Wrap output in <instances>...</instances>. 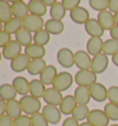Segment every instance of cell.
<instances>
[{
	"mask_svg": "<svg viewBox=\"0 0 118 126\" xmlns=\"http://www.w3.org/2000/svg\"><path fill=\"white\" fill-rule=\"evenodd\" d=\"M22 111L27 115H33L37 112H40L42 109V103L40 101V99L35 98L31 95H26L22 96L20 99Z\"/></svg>",
	"mask_w": 118,
	"mask_h": 126,
	"instance_id": "6da1fadb",
	"label": "cell"
},
{
	"mask_svg": "<svg viewBox=\"0 0 118 126\" xmlns=\"http://www.w3.org/2000/svg\"><path fill=\"white\" fill-rule=\"evenodd\" d=\"M74 80L78 86L90 88L91 85L97 82V74H95L90 69L79 70L75 75Z\"/></svg>",
	"mask_w": 118,
	"mask_h": 126,
	"instance_id": "7a4b0ae2",
	"label": "cell"
},
{
	"mask_svg": "<svg viewBox=\"0 0 118 126\" xmlns=\"http://www.w3.org/2000/svg\"><path fill=\"white\" fill-rule=\"evenodd\" d=\"M73 76L68 72H60L58 73L57 77L53 83L52 87L56 88L57 90L61 91H66L72 86L73 84Z\"/></svg>",
	"mask_w": 118,
	"mask_h": 126,
	"instance_id": "3957f363",
	"label": "cell"
},
{
	"mask_svg": "<svg viewBox=\"0 0 118 126\" xmlns=\"http://www.w3.org/2000/svg\"><path fill=\"white\" fill-rule=\"evenodd\" d=\"M22 22H23V28L34 33L42 30L45 25L44 20L42 17L32 14H29L26 18L22 19Z\"/></svg>",
	"mask_w": 118,
	"mask_h": 126,
	"instance_id": "277c9868",
	"label": "cell"
},
{
	"mask_svg": "<svg viewBox=\"0 0 118 126\" xmlns=\"http://www.w3.org/2000/svg\"><path fill=\"white\" fill-rule=\"evenodd\" d=\"M58 63L64 68H71L75 64V53L69 48H61L56 54Z\"/></svg>",
	"mask_w": 118,
	"mask_h": 126,
	"instance_id": "5b68a950",
	"label": "cell"
},
{
	"mask_svg": "<svg viewBox=\"0 0 118 126\" xmlns=\"http://www.w3.org/2000/svg\"><path fill=\"white\" fill-rule=\"evenodd\" d=\"M87 122L92 126H109L110 120L105 114L104 110L94 109L90 110V114L87 118Z\"/></svg>",
	"mask_w": 118,
	"mask_h": 126,
	"instance_id": "8992f818",
	"label": "cell"
},
{
	"mask_svg": "<svg viewBox=\"0 0 118 126\" xmlns=\"http://www.w3.org/2000/svg\"><path fill=\"white\" fill-rule=\"evenodd\" d=\"M42 113L44 115L46 120L48 121V123L53 125L59 123L61 117H62V112L58 108V106L46 104L42 109Z\"/></svg>",
	"mask_w": 118,
	"mask_h": 126,
	"instance_id": "52a82bcc",
	"label": "cell"
},
{
	"mask_svg": "<svg viewBox=\"0 0 118 126\" xmlns=\"http://www.w3.org/2000/svg\"><path fill=\"white\" fill-rule=\"evenodd\" d=\"M108 64H109V58L108 55L105 53H101L100 54L93 56L92 61H91V66L90 70L93 71L95 74H101L107 69Z\"/></svg>",
	"mask_w": 118,
	"mask_h": 126,
	"instance_id": "ba28073f",
	"label": "cell"
},
{
	"mask_svg": "<svg viewBox=\"0 0 118 126\" xmlns=\"http://www.w3.org/2000/svg\"><path fill=\"white\" fill-rule=\"evenodd\" d=\"M89 89H90L91 98H93L95 101L103 102L108 98V89L101 83L96 82L91 85Z\"/></svg>",
	"mask_w": 118,
	"mask_h": 126,
	"instance_id": "9c48e42d",
	"label": "cell"
},
{
	"mask_svg": "<svg viewBox=\"0 0 118 126\" xmlns=\"http://www.w3.org/2000/svg\"><path fill=\"white\" fill-rule=\"evenodd\" d=\"M21 52H22V45H20L16 40L11 41L7 45L2 48L3 57L5 59L10 60V61H12L17 56L21 54Z\"/></svg>",
	"mask_w": 118,
	"mask_h": 126,
	"instance_id": "30bf717a",
	"label": "cell"
},
{
	"mask_svg": "<svg viewBox=\"0 0 118 126\" xmlns=\"http://www.w3.org/2000/svg\"><path fill=\"white\" fill-rule=\"evenodd\" d=\"M63 98H64V97L62 95V92L54 88L53 87L46 88L44 95L42 97V99L44 100L46 104L54 106H60Z\"/></svg>",
	"mask_w": 118,
	"mask_h": 126,
	"instance_id": "8fae6325",
	"label": "cell"
},
{
	"mask_svg": "<svg viewBox=\"0 0 118 126\" xmlns=\"http://www.w3.org/2000/svg\"><path fill=\"white\" fill-rule=\"evenodd\" d=\"M91 61L90 55L87 51L79 50L75 53V65L79 70H88L90 69L91 66Z\"/></svg>",
	"mask_w": 118,
	"mask_h": 126,
	"instance_id": "7c38bea8",
	"label": "cell"
},
{
	"mask_svg": "<svg viewBox=\"0 0 118 126\" xmlns=\"http://www.w3.org/2000/svg\"><path fill=\"white\" fill-rule=\"evenodd\" d=\"M31 59L25 53H21L10 62L11 69L16 73H21L27 70Z\"/></svg>",
	"mask_w": 118,
	"mask_h": 126,
	"instance_id": "4fadbf2b",
	"label": "cell"
},
{
	"mask_svg": "<svg viewBox=\"0 0 118 126\" xmlns=\"http://www.w3.org/2000/svg\"><path fill=\"white\" fill-rule=\"evenodd\" d=\"M85 31L90 37H100L104 34V30L96 18H90L84 25Z\"/></svg>",
	"mask_w": 118,
	"mask_h": 126,
	"instance_id": "5bb4252c",
	"label": "cell"
},
{
	"mask_svg": "<svg viewBox=\"0 0 118 126\" xmlns=\"http://www.w3.org/2000/svg\"><path fill=\"white\" fill-rule=\"evenodd\" d=\"M97 19L105 31L110 32L112 29L116 25L115 20V15H113V13L109 10L99 12L97 16Z\"/></svg>",
	"mask_w": 118,
	"mask_h": 126,
	"instance_id": "9a60e30c",
	"label": "cell"
},
{
	"mask_svg": "<svg viewBox=\"0 0 118 126\" xmlns=\"http://www.w3.org/2000/svg\"><path fill=\"white\" fill-rule=\"evenodd\" d=\"M104 42L100 37H90L87 42L86 49L90 56H95L102 53Z\"/></svg>",
	"mask_w": 118,
	"mask_h": 126,
	"instance_id": "2e32d148",
	"label": "cell"
},
{
	"mask_svg": "<svg viewBox=\"0 0 118 126\" xmlns=\"http://www.w3.org/2000/svg\"><path fill=\"white\" fill-rule=\"evenodd\" d=\"M70 18L73 22L77 24H86L89 19H90V13L89 11L82 7H78L75 9L70 11L69 13Z\"/></svg>",
	"mask_w": 118,
	"mask_h": 126,
	"instance_id": "e0dca14e",
	"label": "cell"
},
{
	"mask_svg": "<svg viewBox=\"0 0 118 126\" xmlns=\"http://www.w3.org/2000/svg\"><path fill=\"white\" fill-rule=\"evenodd\" d=\"M79 105L77 102L76 98L72 95H66L64 97L61 104L59 106V109L62 112V114L65 115H72L74 110Z\"/></svg>",
	"mask_w": 118,
	"mask_h": 126,
	"instance_id": "ac0fdd59",
	"label": "cell"
},
{
	"mask_svg": "<svg viewBox=\"0 0 118 126\" xmlns=\"http://www.w3.org/2000/svg\"><path fill=\"white\" fill-rule=\"evenodd\" d=\"M74 97L79 105H88L91 99L89 88L79 86L74 91Z\"/></svg>",
	"mask_w": 118,
	"mask_h": 126,
	"instance_id": "d6986e66",
	"label": "cell"
},
{
	"mask_svg": "<svg viewBox=\"0 0 118 126\" xmlns=\"http://www.w3.org/2000/svg\"><path fill=\"white\" fill-rule=\"evenodd\" d=\"M57 75H58V73H57L56 67L55 65L49 64V65L45 67L44 70L41 73V75H40V80L42 81L45 86L53 85L56 77H57Z\"/></svg>",
	"mask_w": 118,
	"mask_h": 126,
	"instance_id": "ffe728a7",
	"label": "cell"
},
{
	"mask_svg": "<svg viewBox=\"0 0 118 126\" xmlns=\"http://www.w3.org/2000/svg\"><path fill=\"white\" fill-rule=\"evenodd\" d=\"M24 53L28 55L31 60L39 59V58H43L46 53L44 46L38 45L36 43H31V45L25 47Z\"/></svg>",
	"mask_w": 118,
	"mask_h": 126,
	"instance_id": "44dd1931",
	"label": "cell"
},
{
	"mask_svg": "<svg viewBox=\"0 0 118 126\" xmlns=\"http://www.w3.org/2000/svg\"><path fill=\"white\" fill-rule=\"evenodd\" d=\"M12 85L15 88L18 94L26 96L30 93V82L24 77H17L12 81Z\"/></svg>",
	"mask_w": 118,
	"mask_h": 126,
	"instance_id": "7402d4cb",
	"label": "cell"
},
{
	"mask_svg": "<svg viewBox=\"0 0 118 126\" xmlns=\"http://www.w3.org/2000/svg\"><path fill=\"white\" fill-rule=\"evenodd\" d=\"M44 29L52 35H59L61 34L65 30V25L62 20L57 19H48L45 22Z\"/></svg>",
	"mask_w": 118,
	"mask_h": 126,
	"instance_id": "603a6c76",
	"label": "cell"
},
{
	"mask_svg": "<svg viewBox=\"0 0 118 126\" xmlns=\"http://www.w3.org/2000/svg\"><path fill=\"white\" fill-rule=\"evenodd\" d=\"M30 14L36 15L39 17H42L47 12V6L45 5L42 0H34L29 1L28 4Z\"/></svg>",
	"mask_w": 118,
	"mask_h": 126,
	"instance_id": "cb8c5ba5",
	"label": "cell"
},
{
	"mask_svg": "<svg viewBox=\"0 0 118 126\" xmlns=\"http://www.w3.org/2000/svg\"><path fill=\"white\" fill-rule=\"evenodd\" d=\"M45 85L40 79H32L30 82V95L40 98L43 97L45 93Z\"/></svg>",
	"mask_w": 118,
	"mask_h": 126,
	"instance_id": "d4e9b609",
	"label": "cell"
},
{
	"mask_svg": "<svg viewBox=\"0 0 118 126\" xmlns=\"http://www.w3.org/2000/svg\"><path fill=\"white\" fill-rule=\"evenodd\" d=\"M13 18L14 16L9 2L7 0H0V21L5 24Z\"/></svg>",
	"mask_w": 118,
	"mask_h": 126,
	"instance_id": "484cf974",
	"label": "cell"
},
{
	"mask_svg": "<svg viewBox=\"0 0 118 126\" xmlns=\"http://www.w3.org/2000/svg\"><path fill=\"white\" fill-rule=\"evenodd\" d=\"M47 64L43 58L33 59L31 61L27 71L31 76H37V75H41V73L44 70Z\"/></svg>",
	"mask_w": 118,
	"mask_h": 126,
	"instance_id": "4316f807",
	"label": "cell"
},
{
	"mask_svg": "<svg viewBox=\"0 0 118 126\" xmlns=\"http://www.w3.org/2000/svg\"><path fill=\"white\" fill-rule=\"evenodd\" d=\"M18 92L12 84L5 83L0 87V98L6 101H9L12 99H16Z\"/></svg>",
	"mask_w": 118,
	"mask_h": 126,
	"instance_id": "83f0119b",
	"label": "cell"
},
{
	"mask_svg": "<svg viewBox=\"0 0 118 126\" xmlns=\"http://www.w3.org/2000/svg\"><path fill=\"white\" fill-rule=\"evenodd\" d=\"M22 109H21L20 100L12 99L9 101H7V111L6 114L10 116L12 119H17L18 117L22 115Z\"/></svg>",
	"mask_w": 118,
	"mask_h": 126,
	"instance_id": "f1b7e54d",
	"label": "cell"
},
{
	"mask_svg": "<svg viewBox=\"0 0 118 126\" xmlns=\"http://www.w3.org/2000/svg\"><path fill=\"white\" fill-rule=\"evenodd\" d=\"M11 7H12L13 16H14L15 18L23 19V18H25L29 14H30L28 4H26L24 1L12 4V5H11Z\"/></svg>",
	"mask_w": 118,
	"mask_h": 126,
	"instance_id": "f546056e",
	"label": "cell"
},
{
	"mask_svg": "<svg viewBox=\"0 0 118 126\" xmlns=\"http://www.w3.org/2000/svg\"><path fill=\"white\" fill-rule=\"evenodd\" d=\"M15 39L20 45L27 47V46L31 45L32 41H33V36L31 34V32L27 31L26 29L22 28L15 34Z\"/></svg>",
	"mask_w": 118,
	"mask_h": 126,
	"instance_id": "4dcf8cb0",
	"label": "cell"
},
{
	"mask_svg": "<svg viewBox=\"0 0 118 126\" xmlns=\"http://www.w3.org/2000/svg\"><path fill=\"white\" fill-rule=\"evenodd\" d=\"M3 28L5 32H8L11 35L16 34L18 32H20L21 29L23 28V22H22V19L14 17L9 21H7V23H5Z\"/></svg>",
	"mask_w": 118,
	"mask_h": 126,
	"instance_id": "1f68e13d",
	"label": "cell"
},
{
	"mask_svg": "<svg viewBox=\"0 0 118 126\" xmlns=\"http://www.w3.org/2000/svg\"><path fill=\"white\" fill-rule=\"evenodd\" d=\"M66 13V7H64L62 2H56L54 4L51 8H50V16L53 19H57V20H62L65 18Z\"/></svg>",
	"mask_w": 118,
	"mask_h": 126,
	"instance_id": "d6a6232c",
	"label": "cell"
},
{
	"mask_svg": "<svg viewBox=\"0 0 118 126\" xmlns=\"http://www.w3.org/2000/svg\"><path fill=\"white\" fill-rule=\"evenodd\" d=\"M50 38H51V34L45 29H42V30L34 33L33 42H34V43L38 44V45L45 46L46 44H48V42H50Z\"/></svg>",
	"mask_w": 118,
	"mask_h": 126,
	"instance_id": "836d02e7",
	"label": "cell"
},
{
	"mask_svg": "<svg viewBox=\"0 0 118 126\" xmlns=\"http://www.w3.org/2000/svg\"><path fill=\"white\" fill-rule=\"evenodd\" d=\"M102 53L106 55H115V53H118V41L115 39H108L103 43Z\"/></svg>",
	"mask_w": 118,
	"mask_h": 126,
	"instance_id": "e575fe53",
	"label": "cell"
},
{
	"mask_svg": "<svg viewBox=\"0 0 118 126\" xmlns=\"http://www.w3.org/2000/svg\"><path fill=\"white\" fill-rule=\"evenodd\" d=\"M90 112V110L88 105H78L72 113V117L79 122H82L84 120H87Z\"/></svg>",
	"mask_w": 118,
	"mask_h": 126,
	"instance_id": "d590c367",
	"label": "cell"
},
{
	"mask_svg": "<svg viewBox=\"0 0 118 126\" xmlns=\"http://www.w3.org/2000/svg\"><path fill=\"white\" fill-rule=\"evenodd\" d=\"M105 114L107 115L110 121H118V105L112 103V102H108L107 104H105L103 109Z\"/></svg>",
	"mask_w": 118,
	"mask_h": 126,
	"instance_id": "8d00e7d4",
	"label": "cell"
},
{
	"mask_svg": "<svg viewBox=\"0 0 118 126\" xmlns=\"http://www.w3.org/2000/svg\"><path fill=\"white\" fill-rule=\"evenodd\" d=\"M90 7L96 11H104L108 8L109 0H89Z\"/></svg>",
	"mask_w": 118,
	"mask_h": 126,
	"instance_id": "74e56055",
	"label": "cell"
},
{
	"mask_svg": "<svg viewBox=\"0 0 118 126\" xmlns=\"http://www.w3.org/2000/svg\"><path fill=\"white\" fill-rule=\"evenodd\" d=\"M32 126H49L48 121L46 120L42 112H37L31 116Z\"/></svg>",
	"mask_w": 118,
	"mask_h": 126,
	"instance_id": "f35d334b",
	"label": "cell"
},
{
	"mask_svg": "<svg viewBox=\"0 0 118 126\" xmlns=\"http://www.w3.org/2000/svg\"><path fill=\"white\" fill-rule=\"evenodd\" d=\"M13 126H32L31 116L27 114L20 115L13 121Z\"/></svg>",
	"mask_w": 118,
	"mask_h": 126,
	"instance_id": "ab89813d",
	"label": "cell"
},
{
	"mask_svg": "<svg viewBox=\"0 0 118 126\" xmlns=\"http://www.w3.org/2000/svg\"><path fill=\"white\" fill-rule=\"evenodd\" d=\"M108 99L118 105V86H112L108 88Z\"/></svg>",
	"mask_w": 118,
	"mask_h": 126,
	"instance_id": "60d3db41",
	"label": "cell"
},
{
	"mask_svg": "<svg viewBox=\"0 0 118 126\" xmlns=\"http://www.w3.org/2000/svg\"><path fill=\"white\" fill-rule=\"evenodd\" d=\"M81 0H62V4L66 7V10L71 11L75 9L76 7H79Z\"/></svg>",
	"mask_w": 118,
	"mask_h": 126,
	"instance_id": "b9f144b4",
	"label": "cell"
},
{
	"mask_svg": "<svg viewBox=\"0 0 118 126\" xmlns=\"http://www.w3.org/2000/svg\"><path fill=\"white\" fill-rule=\"evenodd\" d=\"M11 34L8 32H5V31H1L0 32V47L4 48L6 45H7L9 42H11Z\"/></svg>",
	"mask_w": 118,
	"mask_h": 126,
	"instance_id": "7bdbcfd3",
	"label": "cell"
},
{
	"mask_svg": "<svg viewBox=\"0 0 118 126\" xmlns=\"http://www.w3.org/2000/svg\"><path fill=\"white\" fill-rule=\"evenodd\" d=\"M13 121L14 119L7 114L0 116V126H13Z\"/></svg>",
	"mask_w": 118,
	"mask_h": 126,
	"instance_id": "ee69618b",
	"label": "cell"
},
{
	"mask_svg": "<svg viewBox=\"0 0 118 126\" xmlns=\"http://www.w3.org/2000/svg\"><path fill=\"white\" fill-rule=\"evenodd\" d=\"M62 126H79V122L74 119L73 117H68L63 122Z\"/></svg>",
	"mask_w": 118,
	"mask_h": 126,
	"instance_id": "f6af8a7d",
	"label": "cell"
},
{
	"mask_svg": "<svg viewBox=\"0 0 118 126\" xmlns=\"http://www.w3.org/2000/svg\"><path fill=\"white\" fill-rule=\"evenodd\" d=\"M109 11L112 13H117L118 12V0H109Z\"/></svg>",
	"mask_w": 118,
	"mask_h": 126,
	"instance_id": "bcb514c9",
	"label": "cell"
},
{
	"mask_svg": "<svg viewBox=\"0 0 118 126\" xmlns=\"http://www.w3.org/2000/svg\"><path fill=\"white\" fill-rule=\"evenodd\" d=\"M6 111H7V101L1 99L0 100V116L6 115Z\"/></svg>",
	"mask_w": 118,
	"mask_h": 126,
	"instance_id": "7dc6e473",
	"label": "cell"
},
{
	"mask_svg": "<svg viewBox=\"0 0 118 126\" xmlns=\"http://www.w3.org/2000/svg\"><path fill=\"white\" fill-rule=\"evenodd\" d=\"M110 36H111V38L118 41V25H115V27L110 31Z\"/></svg>",
	"mask_w": 118,
	"mask_h": 126,
	"instance_id": "c3c4849f",
	"label": "cell"
},
{
	"mask_svg": "<svg viewBox=\"0 0 118 126\" xmlns=\"http://www.w3.org/2000/svg\"><path fill=\"white\" fill-rule=\"evenodd\" d=\"M42 1L47 7H52L54 4H56L57 2V0H42Z\"/></svg>",
	"mask_w": 118,
	"mask_h": 126,
	"instance_id": "681fc988",
	"label": "cell"
},
{
	"mask_svg": "<svg viewBox=\"0 0 118 126\" xmlns=\"http://www.w3.org/2000/svg\"><path fill=\"white\" fill-rule=\"evenodd\" d=\"M112 62H113V63H114L115 65L118 66V53H115V55L112 56Z\"/></svg>",
	"mask_w": 118,
	"mask_h": 126,
	"instance_id": "f907efd6",
	"label": "cell"
},
{
	"mask_svg": "<svg viewBox=\"0 0 118 126\" xmlns=\"http://www.w3.org/2000/svg\"><path fill=\"white\" fill-rule=\"evenodd\" d=\"M79 126H92V125L90 123H88V122H83V123H80Z\"/></svg>",
	"mask_w": 118,
	"mask_h": 126,
	"instance_id": "816d5d0a",
	"label": "cell"
},
{
	"mask_svg": "<svg viewBox=\"0 0 118 126\" xmlns=\"http://www.w3.org/2000/svg\"><path fill=\"white\" fill-rule=\"evenodd\" d=\"M7 2H9V3H18V2H22V1H24V0H7Z\"/></svg>",
	"mask_w": 118,
	"mask_h": 126,
	"instance_id": "f5cc1de1",
	"label": "cell"
},
{
	"mask_svg": "<svg viewBox=\"0 0 118 126\" xmlns=\"http://www.w3.org/2000/svg\"><path fill=\"white\" fill-rule=\"evenodd\" d=\"M115 20L116 25H118V12L115 14Z\"/></svg>",
	"mask_w": 118,
	"mask_h": 126,
	"instance_id": "db71d44e",
	"label": "cell"
},
{
	"mask_svg": "<svg viewBox=\"0 0 118 126\" xmlns=\"http://www.w3.org/2000/svg\"><path fill=\"white\" fill-rule=\"evenodd\" d=\"M110 126H118V124H112V125Z\"/></svg>",
	"mask_w": 118,
	"mask_h": 126,
	"instance_id": "11a10c76",
	"label": "cell"
},
{
	"mask_svg": "<svg viewBox=\"0 0 118 126\" xmlns=\"http://www.w3.org/2000/svg\"><path fill=\"white\" fill-rule=\"evenodd\" d=\"M29 1H34V0H29Z\"/></svg>",
	"mask_w": 118,
	"mask_h": 126,
	"instance_id": "9f6ffc18",
	"label": "cell"
}]
</instances>
